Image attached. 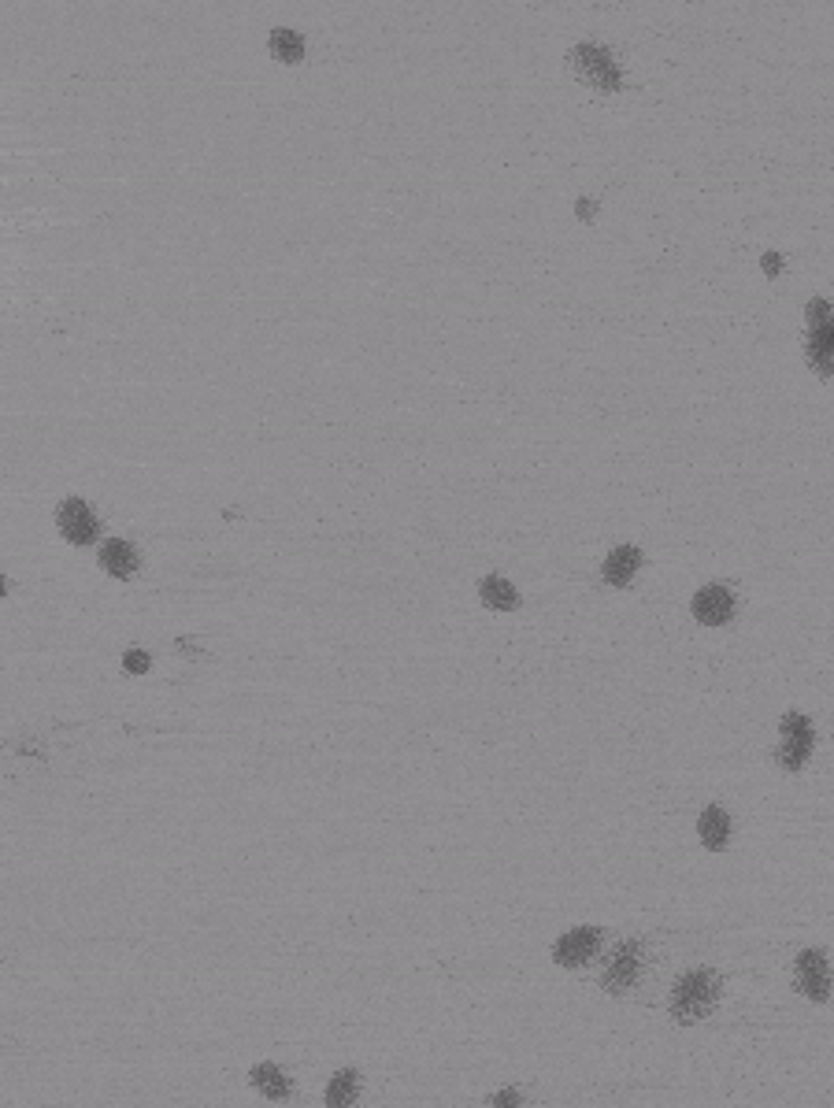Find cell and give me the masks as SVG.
<instances>
[{
  "instance_id": "1",
  "label": "cell",
  "mask_w": 834,
  "mask_h": 1108,
  "mask_svg": "<svg viewBox=\"0 0 834 1108\" xmlns=\"http://www.w3.org/2000/svg\"><path fill=\"white\" fill-rule=\"evenodd\" d=\"M716 997H720V979L712 971L708 968L686 971L683 979L675 983V990H671V1016L679 1023L705 1020L708 1012L716 1008Z\"/></svg>"
},
{
  "instance_id": "2",
  "label": "cell",
  "mask_w": 834,
  "mask_h": 1108,
  "mask_svg": "<svg viewBox=\"0 0 834 1108\" xmlns=\"http://www.w3.org/2000/svg\"><path fill=\"white\" fill-rule=\"evenodd\" d=\"M779 745H775V764L786 771H801L809 764L812 745H816V734H812L809 716L801 712H786L783 723H779Z\"/></svg>"
},
{
  "instance_id": "3",
  "label": "cell",
  "mask_w": 834,
  "mask_h": 1108,
  "mask_svg": "<svg viewBox=\"0 0 834 1108\" xmlns=\"http://www.w3.org/2000/svg\"><path fill=\"white\" fill-rule=\"evenodd\" d=\"M571 67H575V75H579L582 82H590V86H597V89H620V82H623L620 67L612 60V52L601 49V45H575V49H571Z\"/></svg>"
},
{
  "instance_id": "4",
  "label": "cell",
  "mask_w": 834,
  "mask_h": 1108,
  "mask_svg": "<svg viewBox=\"0 0 834 1108\" xmlns=\"http://www.w3.org/2000/svg\"><path fill=\"white\" fill-rule=\"evenodd\" d=\"M56 523H60V534H64L71 545H89L101 534V519H97V512H93L82 497H67V501L56 508Z\"/></svg>"
},
{
  "instance_id": "5",
  "label": "cell",
  "mask_w": 834,
  "mask_h": 1108,
  "mask_svg": "<svg viewBox=\"0 0 834 1108\" xmlns=\"http://www.w3.org/2000/svg\"><path fill=\"white\" fill-rule=\"evenodd\" d=\"M601 942H605L601 927H575V931L556 938L553 960L556 964H564V968H582V964H590V960L597 957Z\"/></svg>"
},
{
  "instance_id": "6",
  "label": "cell",
  "mask_w": 834,
  "mask_h": 1108,
  "mask_svg": "<svg viewBox=\"0 0 834 1108\" xmlns=\"http://www.w3.org/2000/svg\"><path fill=\"white\" fill-rule=\"evenodd\" d=\"M794 983H797V990L809 997V1001H816V1005H823V1001L831 997V971H827V957H823L820 949H805V953L797 957Z\"/></svg>"
},
{
  "instance_id": "7",
  "label": "cell",
  "mask_w": 834,
  "mask_h": 1108,
  "mask_svg": "<svg viewBox=\"0 0 834 1108\" xmlns=\"http://www.w3.org/2000/svg\"><path fill=\"white\" fill-rule=\"evenodd\" d=\"M694 616L697 623H705V627H723L727 619L734 616V593L727 590V586H701V590L694 593Z\"/></svg>"
},
{
  "instance_id": "8",
  "label": "cell",
  "mask_w": 834,
  "mask_h": 1108,
  "mask_svg": "<svg viewBox=\"0 0 834 1108\" xmlns=\"http://www.w3.org/2000/svg\"><path fill=\"white\" fill-rule=\"evenodd\" d=\"M638 953H642V945L638 942H627L612 953L605 975H601V986H605L608 994H623V990H631L634 986V979H638Z\"/></svg>"
},
{
  "instance_id": "9",
  "label": "cell",
  "mask_w": 834,
  "mask_h": 1108,
  "mask_svg": "<svg viewBox=\"0 0 834 1108\" xmlns=\"http://www.w3.org/2000/svg\"><path fill=\"white\" fill-rule=\"evenodd\" d=\"M101 567L108 571V575H115V579H134V575H138V567H141V556L130 542L112 538V542L101 545Z\"/></svg>"
},
{
  "instance_id": "10",
  "label": "cell",
  "mask_w": 834,
  "mask_h": 1108,
  "mask_svg": "<svg viewBox=\"0 0 834 1108\" xmlns=\"http://www.w3.org/2000/svg\"><path fill=\"white\" fill-rule=\"evenodd\" d=\"M638 567H642V553H638L634 545H620V549L608 553L601 575H605L608 586H631V579L638 575Z\"/></svg>"
},
{
  "instance_id": "11",
  "label": "cell",
  "mask_w": 834,
  "mask_h": 1108,
  "mask_svg": "<svg viewBox=\"0 0 834 1108\" xmlns=\"http://www.w3.org/2000/svg\"><path fill=\"white\" fill-rule=\"evenodd\" d=\"M697 834H701V845H705V849L720 853L723 845L731 842V816H727L720 805H708L705 812H701V819H697Z\"/></svg>"
},
{
  "instance_id": "12",
  "label": "cell",
  "mask_w": 834,
  "mask_h": 1108,
  "mask_svg": "<svg viewBox=\"0 0 834 1108\" xmlns=\"http://www.w3.org/2000/svg\"><path fill=\"white\" fill-rule=\"evenodd\" d=\"M479 601L486 608H493V612H516L519 593H516V586L508 579H501V575H486V579L479 582Z\"/></svg>"
},
{
  "instance_id": "13",
  "label": "cell",
  "mask_w": 834,
  "mask_h": 1108,
  "mask_svg": "<svg viewBox=\"0 0 834 1108\" xmlns=\"http://www.w3.org/2000/svg\"><path fill=\"white\" fill-rule=\"evenodd\" d=\"M831 349H834V330H831V323H827V327H809V364L816 367L820 375H827V378H831V371H834V353H831Z\"/></svg>"
},
{
  "instance_id": "14",
  "label": "cell",
  "mask_w": 834,
  "mask_h": 1108,
  "mask_svg": "<svg viewBox=\"0 0 834 1108\" xmlns=\"http://www.w3.org/2000/svg\"><path fill=\"white\" fill-rule=\"evenodd\" d=\"M253 1086L264 1097H286L290 1094V1079L275 1068V1064H256L253 1068Z\"/></svg>"
},
{
  "instance_id": "15",
  "label": "cell",
  "mask_w": 834,
  "mask_h": 1108,
  "mask_svg": "<svg viewBox=\"0 0 834 1108\" xmlns=\"http://www.w3.org/2000/svg\"><path fill=\"white\" fill-rule=\"evenodd\" d=\"M271 52H275L278 60L297 63L304 56V38L297 30H290V26H278V30H271Z\"/></svg>"
},
{
  "instance_id": "16",
  "label": "cell",
  "mask_w": 834,
  "mask_h": 1108,
  "mask_svg": "<svg viewBox=\"0 0 834 1108\" xmlns=\"http://www.w3.org/2000/svg\"><path fill=\"white\" fill-rule=\"evenodd\" d=\"M356 1086H360V1079H356L353 1068L338 1071V1075L330 1079V1086H327V1105H353V1101H356Z\"/></svg>"
},
{
  "instance_id": "17",
  "label": "cell",
  "mask_w": 834,
  "mask_h": 1108,
  "mask_svg": "<svg viewBox=\"0 0 834 1108\" xmlns=\"http://www.w3.org/2000/svg\"><path fill=\"white\" fill-rule=\"evenodd\" d=\"M827 323H831V304L812 301L809 304V327H827Z\"/></svg>"
},
{
  "instance_id": "18",
  "label": "cell",
  "mask_w": 834,
  "mask_h": 1108,
  "mask_svg": "<svg viewBox=\"0 0 834 1108\" xmlns=\"http://www.w3.org/2000/svg\"><path fill=\"white\" fill-rule=\"evenodd\" d=\"M123 664H127V671H145V668H149V656L134 649V653H127V660H123Z\"/></svg>"
},
{
  "instance_id": "19",
  "label": "cell",
  "mask_w": 834,
  "mask_h": 1108,
  "mask_svg": "<svg viewBox=\"0 0 834 1108\" xmlns=\"http://www.w3.org/2000/svg\"><path fill=\"white\" fill-rule=\"evenodd\" d=\"M764 271H768V275H779V256H775V252L764 256Z\"/></svg>"
},
{
  "instance_id": "20",
  "label": "cell",
  "mask_w": 834,
  "mask_h": 1108,
  "mask_svg": "<svg viewBox=\"0 0 834 1108\" xmlns=\"http://www.w3.org/2000/svg\"><path fill=\"white\" fill-rule=\"evenodd\" d=\"M493 1101H497V1105H516L519 1097H516V1094H497V1097H493Z\"/></svg>"
},
{
  "instance_id": "21",
  "label": "cell",
  "mask_w": 834,
  "mask_h": 1108,
  "mask_svg": "<svg viewBox=\"0 0 834 1108\" xmlns=\"http://www.w3.org/2000/svg\"><path fill=\"white\" fill-rule=\"evenodd\" d=\"M590 212H597V208H590V201H586V197H582V204H579V215H582V219H590Z\"/></svg>"
},
{
  "instance_id": "22",
  "label": "cell",
  "mask_w": 834,
  "mask_h": 1108,
  "mask_svg": "<svg viewBox=\"0 0 834 1108\" xmlns=\"http://www.w3.org/2000/svg\"><path fill=\"white\" fill-rule=\"evenodd\" d=\"M4 593H8V582H4V575H0V597H4Z\"/></svg>"
}]
</instances>
